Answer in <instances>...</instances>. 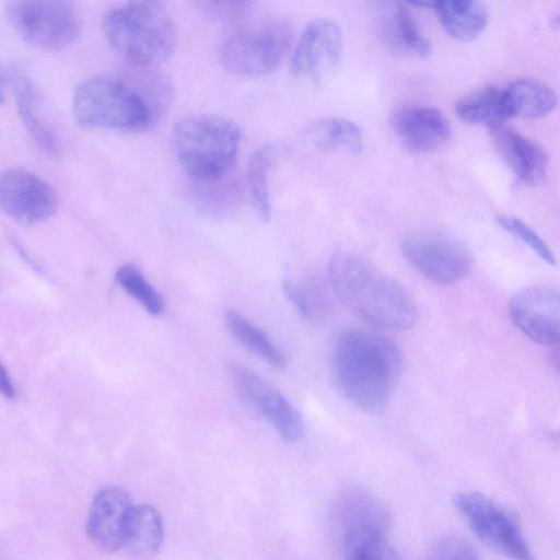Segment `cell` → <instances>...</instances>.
<instances>
[{"label": "cell", "instance_id": "obj_1", "mask_svg": "<svg viewBox=\"0 0 560 560\" xmlns=\"http://www.w3.org/2000/svg\"><path fill=\"white\" fill-rule=\"evenodd\" d=\"M328 280L342 305L371 326L401 331L417 319L408 292L355 253H335L328 264Z\"/></svg>", "mask_w": 560, "mask_h": 560}, {"label": "cell", "instance_id": "obj_2", "mask_svg": "<svg viewBox=\"0 0 560 560\" xmlns=\"http://www.w3.org/2000/svg\"><path fill=\"white\" fill-rule=\"evenodd\" d=\"M336 383L355 407L377 411L387 402L399 380L398 348L383 336L364 329L342 331L332 351Z\"/></svg>", "mask_w": 560, "mask_h": 560}, {"label": "cell", "instance_id": "obj_3", "mask_svg": "<svg viewBox=\"0 0 560 560\" xmlns=\"http://www.w3.org/2000/svg\"><path fill=\"white\" fill-rule=\"evenodd\" d=\"M103 30L110 46L140 69L166 61L176 47L175 24L156 1H131L112 8L103 18Z\"/></svg>", "mask_w": 560, "mask_h": 560}, {"label": "cell", "instance_id": "obj_4", "mask_svg": "<svg viewBox=\"0 0 560 560\" xmlns=\"http://www.w3.org/2000/svg\"><path fill=\"white\" fill-rule=\"evenodd\" d=\"M242 141L232 119L212 113L187 115L173 127L172 147L182 167L192 178L213 182L233 167Z\"/></svg>", "mask_w": 560, "mask_h": 560}, {"label": "cell", "instance_id": "obj_5", "mask_svg": "<svg viewBox=\"0 0 560 560\" xmlns=\"http://www.w3.org/2000/svg\"><path fill=\"white\" fill-rule=\"evenodd\" d=\"M72 113L86 129L141 131L155 119V108L148 94L124 80L92 77L74 90Z\"/></svg>", "mask_w": 560, "mask_h": 560}, {"label": "cell", "instance_id": "obj_6", "mask_svg": "<svg viewBox=\"0 0 560 560\" xmlns=\"http://www.w3.org/2000/svg\"><path fill=\"white\" fill-rule=\"evenodd\" d=\"M292 43V26L282 18L246 20L223 37L219 58L230 73L243 78L266 75L280 67Z\"/></svg>", "mask_w": 560, "mask_h": 560}, {"label": "cell", "instance_id": "obj_7", "mask_svg": "<svg viewBox=\"0 0 560 560\" xmlns=\"http://www.w3.org/2000/svg\"><path fill=\"white\" fill-rule=\"evenodd\" d=\"M453 503L488 548L512 560H535L515 511L478 491L457 492Z\"/></svg>", "mask_w": 560, "mask_h": 560}, {"label": "cell", "instance_id": "obj_8", "mask_svg": "<svg viewBox=\"0 0 560 560\" xmlns=\"http://www.w3.org/2000/svg\"><path fill=\"white\" fill-rule=\"evenodd\" d=\"M7 13L15 32L40 49H63L80 32L78 13L67 1H11Z\"/></svg>", "mask_w": 560, "mask_h": 560}, {"label": "cell", "instance_id": "obj_9", "mask_svg": "<svg viewBox=\"0 0 560 560\" xmlns=\"http://www.w3.org/2000/svg\"><path fill=\"white\" fill-rule=\"evenodd\" d=\"M401 250L420 273L435 283H456L470 270L469 252L460 242L440 232L411 233L404 238Z\"/></svg>", "mask_w": 560, "mask_h": 560}, {"label": "cell", "instance_id": "obj_10", "mask_svg": "<svg viewBox=\"0 0 560 560\" xmlns=\"http://www.w3.org/2000/svg\"><path fill=\"white\" fill-rule=\"evenodd\" d=\"M229 375L241 401L268 420L284 441L294 443L301 439L304 431L303 418L280 392L238 363L230 364Z\"/></svg>", "mask_w": 560, "mask_h": 560}, {"label": "cell", "instance_id": "obj_11", "mask_svg": "<svg viewBox=\"0 0 560 560\" xmlns=\"http://www.w3.org/2000/svg\"><path fill=\"white\" fill-rule=\"evenodd\" d=\"M0 209L21 223L34 224L58 209L54 188L35 173L12 167L0 175Z\"/></svg>", "mask_w": 560, "mask_h": 560}, {"label": "cell", "instance_id": "obj_12", "mask_svg": "<svg viewBox=\"0 0 560 560\" xmlns=\"http://www.w3.org/2000/svg\"><path fill=\"white\" fill-rule=\"evenodd\" d=\"M342 34L327 18L311 21L304 28L291 57L290 71L295 78L318 82L339 63Z\"/></svg>", "mask_w": 560, "mask_h": 560}, {"label": "cell", "instance_id": "obj_13", "mask_svg": "<svg viewBox=\"0 0 560 560\" xmlns=\"http://www.w3.org/2000/svg\"><path fill=\"white\" fill-rule=\"evenodd\" d=\"M512 323L530 340L552 345L560 334V293L552 285H532L516 292L509 302Z\"/></svg>", "mask_w": 560, "mask_h": 560}, {"label": "cell", "instance_id": "obj_14", "mask_svg": "<svg viewBox=\"0 0 560 560\" xmlns=\"http://www.w3.org/2000/svg\"><path fill=\"white\" fill-rule=\"evenodd\" d=\"M132 506L122 489L114 486L100 489L92 500L86 521L91 542L104 552L120 549Z\"/></svg>", "mask_w": 560, "mask_h": 560}, {"label": "cell", "instance_id": "obj_15", "mask_svg": "<svg viewBox=\"0 0 560 560\" xmlns=\"http://www.w3.org/2000/svg\"><path fill=\"white\" fill-rule=\"evenodd\" d=\"M389 125L404 147L416 153L432 152L451 137L448 120L431 106H401L394 109Z\"/></svg>", "mask_w": 560, "mask_h": 560}, {"label": "cell", "instance_id": "obj_16", "mask_svg": "<svg viewBox=\"0 0 560 560\" xmlns=\"http://www.w3.org/2000/svg\"><path fill=\"white\" fill-rule=\"evenodd\" d=\"M488 130L499 155L521 182L535 186L545 179L548 156L540 144L503 120L489 122Z\"/></svg>", "mask_w": 560, "mask_h": 560}, {"label": "cell", "instance_id": "obj_17", "mask_svg": "<svg viewBox=\"0 0 560 560\" xmlns=\"http://www.w3.org/2000/svg\"><path fill=\"white\" fill-rule=\"evenodd\" d=\"M377 16L381 37L394 52L418 57L431 54V42L422 35L415 19L402 3L380 2Z\"/></svg>", "mask_w": 560, "mask_h": 560}, {"label": "cell", "instance_id": "obj_18", "mask_svg": "<svg viewBox=\"0 0 560 560\" xmlns=\"http://www.w3.org/2000/svg\"><path fill=\"white\" fill-rule=\"evenodd\" d=\"M163 536L160 513L149 504L133 505L121 548L135 560H153L161 549Z\"/></svg>", "mask_w": 560, "mask_h": 560}, {"label": "cell", "instance_id": "obj_19", "mask_svg": "<svg viewBox=\"0 0 560 560\" xmlns=\"http://www.w3.org/2000/svg\"><path fill=\"white\" fill-rule=\"evenodd\" d=\"M556 103L553 88L538 79H517L503 89L505 118H538L549 113Z\"/></svg>", "mask_w": 560, "mask_h": 560}, {"label": "cell", "instance_id": "obj_20", "mask_svg": "<svg viewBox=\"0 0 560 560\" xmlns=\"http://www.w3.org/2000/svg\"><path fill=\"white\" fill-rule=\"evenodd\" d=\"M431 9L445 32L456 39L471 40L478 37L488 23V10L478 1H432Z\"/></svg>", "mask_w": 560, "mask_h": 560}, {"label": "cell", "instance_id": "obj_21", "mask_svg": "<svg viewBox=\"0 0 560 560\" xmlns=\"http://www.w3.org/2000/svg\"><path fill=\"white\" fill-rule=\"evenodd\" d=\"M16 106L21 120L37 145L47 154L59 153V142L55 132L43 119L38 97L33 82L25 75H16L13 83Z\"/></svg>", "mask_w": 560, "mask_h": 560}, {"label": "cell", "instance_id": "obj_22", "mask_svg": "<svg viewBox=\"0 0 560 560\" xmlns=\"http://www.w3.org/2000/svg\"><path fill=\"white\" fill-rule=\"evenodd\" d=\"M223 320L229 334L245 349L275 369L282 370L285 368L287 359L283 352L265 331L242 313L233 308L226 310Z\"/></svg>", "mask_w": 560, "mask_h": 560}, {"label": "cell", "instance_id": "obj_23", "mask_svg": "<svg viewBox=\"0 0 560 560\" xmlns=\"http://www.w3.org/2000/svg\"><path fill=\"white\" fill-rule=\"evenodd\" d=\"M306 135L314 145L327 151L359 154L363 148L361 129L341 117L322 118L308 127Z\"/></svg>", "mask_w": 560, "mask_h": 560}, {"label": "cell", "instance_id": "obj_24", "mask_svg": "<svg viewBox=\"0 0 560 560\" xmlns=\"http://www.w3.org/2000/svg\"><path fill=\"white\" fill-rule=\"evenodd\" d=\"M342 560H399L385 538V527L355 526L342 529Z\"/></svg>", "mask_w": 560, "mask_h": 560}, {"label": "cell", "instance_id": "obj_25", "mask_svg": "<svg viewBox=\"0 0 560 560\" xmlns=\"http://www.w3.org/2000/svg\"><path fill=\"white\" fill-rule=\"evenodd\" d=\"M458 118L468 124H480L505 119L503 107V90L497 86H486L476 90L462 98L455 105Z\"/></svg>", "mask_w": 560, "mask_h": 560}, {"label": "cell", "instance_id": "obj_26", "mask_svg": "<svg viewBox=\"0 0 560 560\" xmlns=\"http://www.w3.org/2000/svg\"><path fill=\"white\" fill-rule=\"evenodd\" d=\"M272 154L269 147L258 148L249 159L246 172V185L250 202L257 218L268 222L272 214L268 185Z\"/></svg>", "mask_w": 560, "mask_h": 560}, {"label": "cell", "instance_id": "obj_27", "mask_svg": "<svg viewBox=\"0 0 560 560\" xmlns=\"http://www.w3.org/2000/svg\"><path fill=\"white\" fill-rule=\"evenodd\" d=\"M115 279L122 290L150 315L158 316L163 313L165 304L163 296L148 281L138 266L135 264L120 266L116 271Z\"/></svg>", "mask_w": 560, "mask_h": 560}, {"label": "cell", "instance_id": "obj_28", "mask_svg": "<svg viewBox=\"0 0 560 560\" xmlns=\"http://www.w3.org/2000/svg\"><path fill=\"white\" fill-rule=\"evenodd\" d=\"M282 287L288 300L303 317L317 319L327 311L328 302L320 283L285 279Z\"/></svg>", "mask_w": 560, "mask_h": 560}, {"label": "cell", "instance_id": "obj_29", "mask_svg": "<svg viewBox=\"0 0 560 560\" xmlns=\"http://www.w3.org/2000/svg\"><path fill=\"white\" fill-rule=\"evenodd\" d=\"M497 222L503 230L526 244L539 258L551 266L556 265V256L551 248L526 222L513 215H499Z\"/></svg>", "mask_w": 560, "mask_h": 560}, {"label": "cell", "instance_id": "obj_30", "mask_svg": "<svg viewBox=\"0 0 560 560\" xmlns=\"http://www.w3.org/2000/svg\"><path fill=\"white\" fill-rule=\"evenodd\" d=\"M196 4L207 18L234 25L249 18L255 5L250 1H199Z\"/></svg>", "mask_w": 560, "mask_h": 560}, {"label": "cell", "instance_id": "obj_31", "mask_svg": "<svg viewBox=\"0 0 560 560\" xmlns=\"http://www.w3.org/2000/svg\"><path fill=\"white\" fill-rule=\"evenodd\" d=\"M425 560H479V557L466 540L447 536L439 539L431 547Z\"/></svg>", "mask_w": 560, "mask_h": 560}, {"label": "cell", "instance_id": "obj_32", "mask_svg": "<svg viewBox=\"0 0 560 560\" xmlns=\"http://www.w3.org/2000/svg\"><path fill=\"white\" fill-rule=\"evenodd\" d=\"M0 394L5 397L7 399H14L15 397V388L12 383V380L7 371V369L3 366V364L0 362Z\"/></svg>", "mask_w": 560, "mask_h": 560}, {"label": "cell", "instance_id": "obj_33", "mask_svg": "<svg viewBox=\"0 0 560 560\" xmlns=\"http://www.w3.org/2000/svg\"><path fill=\"white\" fill-rule=\"evenodd\" d=\"M2 103V93L0 91V104Z\"/></svg>", "mask_w": 560, "mask_h": 560}]
</instances>
